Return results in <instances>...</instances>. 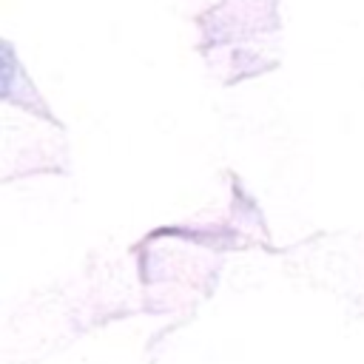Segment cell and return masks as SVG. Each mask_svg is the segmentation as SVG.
Listing matches in <instances>:
<instances>
[{"mask_svg": "<svg viewBox=\"0 0 364 364\" xmlns=\"http://www.w3.org/2000/svg\"><path fill=\"white\" fill-rule=\"evenodd\" d=\"M9 82H14V65L9 63V54L0 51V91H9Z\"/></svg>", "mask_w": 364, "mask_h": 364, "instance_id": "6da1fadb", "label": "cell"}]
</instances>
